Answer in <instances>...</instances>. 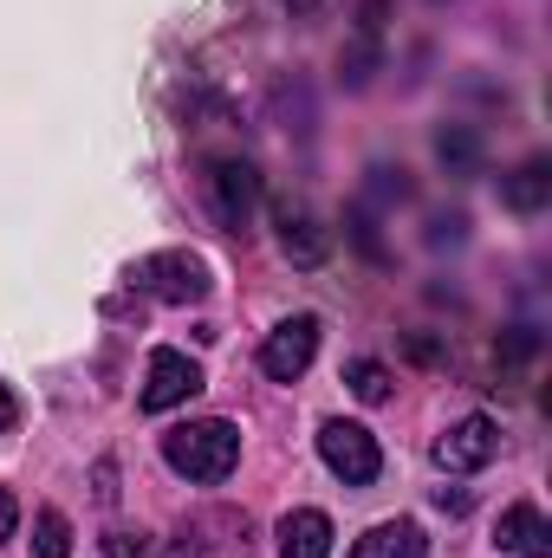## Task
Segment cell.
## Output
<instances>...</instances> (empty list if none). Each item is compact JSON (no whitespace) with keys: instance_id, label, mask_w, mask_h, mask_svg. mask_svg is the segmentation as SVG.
I'll return each instance as SVG.
<instances>
[{"instance_id":"30bf717a","label":"cell","mask_w":552,"mask_h":558,"mask_svg":"<svg viewBox=\"0 0 552 558\" xmlns=\"http://www.w3.org/2000/svg\"><path fill=\"white\" fill-rule=\"evenodd\" d=\"M279 558H332V520L319 507H292L279 520Z\"/></svg>"},{"instance_id":"e0dca14e","label":"cell","mask_w":552,"mask_h":558,"mask_svg":"<svg viewBox=\"0 0 552 558\" xmlns=\"http://www.w3.org/2000/svg\"><path fill=\"white\" fill-rule=\"evenodd\" d=\"M13 526H20V500H13V494L0 487V546L13 539Z\"/></svg>"},{"instance_id":"4fadbf2b","label":"cell","mask_w":552,"mask_h":558,"mask_svg":"<svg viewBox=\"0 0 552 558\" xmlns=\"http://www.w3.org/2000/svg\"><path fill=\"white\" fill-rule=\"evenodd\" d=\"M33 558H72V520L59 507L33 513Z\"/></svg>"},{"instance_id":"7c38bea8","label":"cell","mask_w":552,"mask_h":558,"mask_svg":"<svg viewBox=\"0 0 552 558\" xmlns=\"http://www.w3.org/2000/svg\"><path fill=\"white\" fill-rule=\"evenodd\" d=\"M501 195H507V208H514V215H540V208L552 202V162H547V156L520 162V169L501 182Z\"/></svg>"},{"instance_id":"277c9868","label":"cell","mask_w":552,"mask_h":558,"mask_svg":"<svg viewBox=\"0 0 552 558\" xmlns=\"http://www.w3.org/2000/svg\"><path fill=\"white\" fill-rule=\"evenodd\" d=\"M319 454H325V468L345 487H371L384 474V448H377V435L364 422H325L319 428Z\"/></svg>"},{"instance_id":"2e32d148","label":"cell","mask_w":552,"mask_h":558,"mask_svg":"<svg viewBox=\"0 0 552 558\" xmlns=\"http://www.w3.org/2000/svg\"><path fill=\"white\" fill-rule=\"evenodd\" d=\"M105 553L111 558H149V539H143V533H105Z\"/></svg>"},{"instance_id":"5bb4252c","label":"cell","mask_w":552,"mask_h":558,"mask_svg":"<svg viewBox=\"0 0 552 558\" xmlns=\"http://www.w3.org/2000/svg\"><path fill=\"white\" fill-rule=\"evenodd\" d=\"M345 384H351V397L371 403V410L391 403V371H384L377 357H351V364H345Z\"/></svg>"},{"instance_id":"8fae6325","label":"cell","mask_w":552,"mask_h":558,"mask_svg":"<svg viewBox=\"0 0 552 558\" xmlns=\"http://www.w3.org/2000/svg\"><path fill=\"white\" fill-rule=\"evenodd\" d=\"M351 558H429V539H422L416 520H377V526L351 546Z\"/></svg>"},{"instance_id":"3957f363","label":"cell","mask_w":552,"mask_h":558,"mask_svg":"<svg viewBox=\"0 0 552 558\" xmlns=\"http://www.w3.org/2000/svg\"><path fill=\"white\" fill-rule=\"evenodd\" d=\"M208 208L228 234H248L254 228V208H261V169L241 162V156H221L208 162Z\"/></svg>"},{"instance_id":"9c48e42d","label":"cell","mask_w":552,"mask_h":558,"mask_svg":"<svg viewBox=\"0 0 552 558\" xmlns=\"http://www.w3.org/2000/svg\"><path fill=\"white\" fill-rule=\"evenodd\" d=\"M274 221H279V247H286V260L292 267H319L325 254H332V234L305 215V208H292V202H279L274 208Z\"/></svg>"},{"instance_id":"5b68a950","label":"cell","mask_w":552,"mask_h":558,"mask_svg":"<svg viewBox=\"0 0 552 558\" xmlns=\"http://www.w3.org/2000/svg\"><path fill=\"white\" fill-rule=\"evenodd\" d=\"M202 390V364L189 357V351H169V344H156L149 351V371H143V416H163V410H176V403H189Z\"/></svg>"},{"instance_id":"ac0fdd59","label":"cell","mask_w":552,"mask_h":558,"mask_svg":"<svg viewBox=\"0 0 552 558\" xmlns=\"http://www.w3.org/2000/svg\"><path fill=\"white\" fill-rule=\"evenodd\" d=\"M13 416H20V410H13V390H7V384H0V435H7V428H13Z\"/></svg>"},{"instance_id":"9a60e30c","label":"cell","mask_w":552,"mask_h":558,"mask_svg":"<svg viewBox=\"0 0 552 558\" xmlns=\"http://www.w3.org/2000/svg\"><path fill=\"white\" fill-rule=\"evenodd\" d=\"M442 162H455V169H475V156H481V143H475V131H442Z\"/></svg>"},{"instance_id":"ba28073f","label":"cell","mask_w":552,"mask_h":558,"mask_svg":"<svg viewBox=\"0 0 552 558\" xmlns=\"http://www.w3.org/2000/svg\"><path fill=\"white\" fill-rule=\"evenodd\" d=\"M494 546L514 553V558H547L552 553V520L533 500H514V507L501 513V526H494Z\"/></svg>"},{"instance_id":"8992f818","label":"cell","mask_w":552,"mask_h":558,"mask_svg":"<svg viewBox=\"0 0 552 558\" xmlns=\"http://www.w3.org/2000/svg\"><path fill=\"white\" fill-rule=\"evenodd\" d=\"M312 357H319V318H312V312L274 325L267 344H261V371H267L274 384H299V377L312 371Z\"/></svg>"},{"instance_id":"6da1fadb","label":"cell","mask_w":552,"mask_h":558,"mask_svg":"<svg viewBox=\"0 0 552 558\" xmlns=\"http://www.w3.org/2000/svg\"><path fill=\"white\" fill-rule=\"evenodd\" d=\"M163 461H169L182 481L215 487V481H228V474H235V461H241V428H235V422H221V416L182 422V428H169V435H163Z\"/></svg>"},{"instance_id":"7a4b0ae2","label":"cell","mask_w":552,"mask_h":558,"mask_svg":"<svg viewBox=\"0 0 552 558\" xmlns=\"http://www.w3.org/2000/svg\"><path fill=\"white\" fill-rule=\"evenodd\" d=\"M131 286L149 292V299H163V305H202V299L215 292V274H208L202 254H189V247H163V254H149V260L131 267Z\"/></svg>"},{"instance_id":"52a82bcc","label":"cell","mask_w":552,"mask_h":558,"mask_svg":"<svg viewBox=\"0 0 552 558\" xmlns=\"http://www.w3.org/2000/svg\"><path fill=\"white\" fill-rule=\"evenodd\" d=\"M501 454V428L488 416H461L442 441H435V461L448 468V474H475V468H488Z\"/></svg>"},{"instance_id":"d6986e66","label":"cell","mask_w":552,"mask_h":558,"mask_svg":"<svg viewBox=\"0 0 552 558\" xmlns=\"http://www.w3.org/2000/svg\"><path fill=\"white\" fill-rule=\"evenodd\" d=\"M286 7H292V13H319L325 0H286Z\"/></svg>"}]
</instances>
